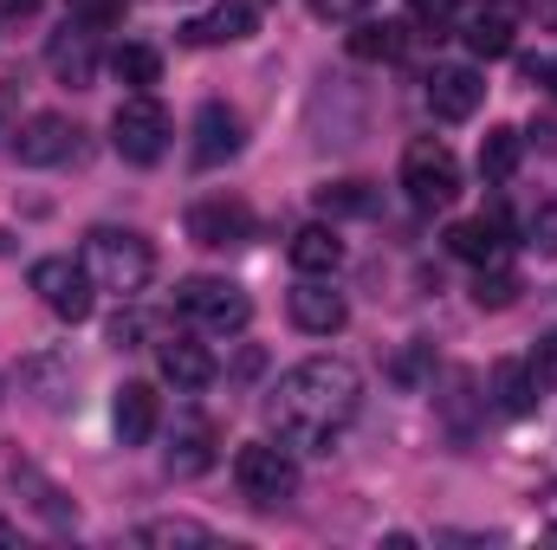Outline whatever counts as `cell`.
I'll return each mask as SVG.
<instances>
[{
  "instance_id": "cell-4",
  "label": "cell",
  "mask_w": 557,
  "mask_h": 550,
  "mask_svg": "<svg viewBox=\"0 0 557 550\" xmlns=\"http://www.w3.org/2000/svg\"><path fill=\"white\" fill-rule=\"evenodd\" d=\"M403 188H409V201H416L421 214H441V208H454L460 201V162H454V149L434 137H421L403 149Z\"/></svg>"
},
{
  "instance_id": "cell-17",
  "label": "cell",
  "mask_w": 557,
  "mask_h": 550,
  "mask_svg": "<svg viewBox=\"0 0 557 550\" xmlns=\"http://www.w3.org/2000/svg\"><path fill=\"white\" fill-rule=\"evenodd\" d=\"M7 479H13V492H20V499H26V505H33V512L46 518V525H59V532H72V525H78V505H72V499H65V492H59V486H52V479L39 473V466H26L20 453H13Z\"/></svg>"
},
{
  "instance_id": "cell-6",
  "label": "cell",
  "mask_w": 557,
  "mask_h": 550,
  "mask_svg": "<svg viewBox=\"0 0 557 550\" xmlns=\"http://www.w3.org/2000/svg\"><path fill=\"white\" fill-rule=\"evenodd\" d=\"M26 285H33V291H39V304H46L52 317H65V324H85V317H91V304H98V285H91V273H85V260H65V253L33 260Z\"/></svg>"
},
{
  "instance_id": "cell-20",
  "label": "cell",
  "mask_w": 557,
  "mask_h": 550,
  "mask_svg": "<svg viewBox=\"0 0 557 550\" xmlns=\"http://www.w3.org/2000/svg\"><path fill=\"white\" fill-rule=\"evenodd\" d=\"M285 253H292V266H298L305 278H331L337 266H344V240H337V227H324V221L298 227Z\"/></svg>"
},
{
  "instance_id": "cell-34",
  "label": "cell",
  "mask_w": 557,
  "mask_h": 550,
  "mask_svg": "<svg viewBox=\"0 0 557 550\" xmlns=\"http://www.w3.org/2000/svg\"><path fill=\"white\" fill-rule=\"evenodd\" d=\"M143 330H149V324H143V311H117V317H111V330H104V337H111V343H117V350H137V343H143Z\"/></svg>"
},
{
  "instance_id": "cell-28",
  "label": "cell",
  "mask_w": 557,
  "mask_h": 550,
  "mask_svg": "<svg viewBox=\"0 0 557 550\" xmlns=\"http://www.w3.org/2000/svg\"><path fill=\"white\" fill-rule=\"evenodd\" d=\"M318 208H324V214H376L383 195H376L370 182H331V188H318Z\"/></svg>"
},
{
  "instance_id": "cell-22",
  "label": "cell",
  "mask_w": 557,
  "mask_h": 550,
  "mask_svg": "<svg viewBox=\"0 0 557 550\" xmlns=\"http://www.w3.org/2000/svg\"><path fill=\"white\" fill-rule=\"evenodd\" d=\"M111 421H117V440H124V447H143V440L156 434V421H162L156 389H149V383H124L117 402H111Z\"/></svg>"
},
{
  "instance_id": "cell-15",
  "label": "cell",
  "mask_w": 557,
  "mask_h": 550,
  "mask_svg": "<svg viewBox=\"0 0 557 550\" xmlns=\"http://www.w3.org/2000/svg\"><path fill=\"white\" fill-rule=\"evenodd\" d=\"M240 149H247L240 111H227V104H201V111H195V162H201V168H221V162H234Z\"/></svg>"
},
{
  "instance_id": "cell-5",
  "label": "cell",
  "mask_w": 557,
  "mask_h": 550,
  "mask_svg": "<svg viewBox=\"0 0 557 550\" xmlns=\"http://www.w3.org/2000/svg\"><path fill=\"white\" fill-rule=\"evenodd\" d=\"M234 486H240V499H253V505H285L292 492H298V460H292V447L285 440H247L240 453H234Z\"/></svg>"
},
{
  "instance_id": "cell-7",
  "label": "cell",
  "mask_w": 557,
  "mask_h": 550,
  "mask_svg": "<svg viewBox=\"0 0 557 550\" xmlns=\"http://www.w3.org/2000/svg\"><path fill=\"white\" fill-rule=\"evenodd\" d=\"M111 142H117V155L137 162V168L162 162V149H169V111H162L149 91H131V98L111 111Z\"/></svg>"
},
{
  "instance_id": "cell-30",
  "label": "cell",
  "mask_w": 557,
  "mask_h": 550,
  "mask_svg": "<svg viewBox=\"0 0 557 550\" xmlns=\"http://www.w3.org/2000/svg\"><path fill=\"white\" fill-rule=\"evenodd\" d=\"M65 7H72V20H78V26L111 33V26H124V7H131V0H65Z\"/></svg>"
},
{
  "instance_id": "cell-32",
  "label": "cell",
  "mask_w": 557,
  "mask_h": 550,
  "mask_svg": "<svg viewBox=\"0 0 557 550\" xmlns=\"http://www.w3.org/2000/svg\"><path fill=\"white\" fill-rule=\"evenodd\" d=\"M370 7H376V0H311V13H318V20H331V26H357Z\"/></svg>"
},
{
  "instance_id": "cell-39",
  "label": "cell",
  "mask_w": 557,
  "mask_h": 550,
  "mask_svg": "<svg viewBox=\"0 0 557 550\" xmlns=\"http://www.w3.org/2000/svg\"><path fill=\"white\" fill-rule=\"evenodd\" d=\"M421 376V350H409V357H396V383H416Z\"/></svg>"
},
{
  "instance_id": "cell-2",
  "label": "cell",
  "mask_w": 557,
  "mask_h": 550,
  "mask_svg": "<svg viewBox=\"0 0 557 550\" xmlns=\"http://www.w3.org/2000/svg\"><path fill=\"white\" fill-rule=\"evenodd\" d=\"M78 260H85V273H91L98 291H117L124 304L137 298L149 278H156V247L143 240L137 227H91Z\"/></svg>"
},
{
  "instance_id": "cell-27",
  "label": "cell",
  "mask_w": 557,
  "mask_h": 550,
  "mask_svg": "<svg viewBox=\"0 0 557 550\" xmlns=\"http://www.w3.org/2000/svg\"><path fill=\"white\" fill-rule=\"evenodd\" d=\"M111 72H117V85L149 91V85H162V52H156V46H143V39H131V46H117V52H111Z\"/></svg>"
},
{
  "instance_id": "cell-19",
  "label": "cell",
  "mask_w": 557,
  "mask_h": 550,
  "mask_svg": "<svg viewBox=\"0 0 557 550\" xmlns=\"http://www.w3.org/2000/svg\"><path fill=\"white\" fill-rule=\"evenodd\" d=\"M156 363H162V376H169L182 396L214 383V357H208V343H195V337H162V343H156Z\"/></svg>"
},
{
  "instance_id": "cell-33",
  "label": "cell",
  "mask_w": 557,
  "mask_h": 550,
  "mask_svg": "<svg viewBox=\"0 0 557 550\" xmlns=\"http://www.w3.org/2000/svg\"><path fill=\"white\" fill-rule=\"evenodd\" d=\"M525 363H532V376H539V389H557V330H552V337H539V350H532Z\"/></svg>"
},
{
  "instance_id": "cell-21",
  "label": "cell",
  "mask_w": 557,
  "mask_h": 550,
  "mask_svg": "<svg viewBox=\"0 0 557 550\" xmlns=\"http://www.w3.org/2000/svg\"><path fill=\"white\" fill-rule=\"evenodd\" d=\"M493 409L506 414V421H519V414L539 409V376H532L525 357H499V363H493Z\"/></svg>"
},
{
  "instance_id": "cell-13",
  "label": "cell",
  "mask_w": 557,
  "mask_h": 550,
  "mask_svg": "<svg viewBox=\"0 0 557 550\" xmlns=\"http://www.w3.org/2000/svg\"><path fill=\"white\" fill-rule=\"evenodd\" d=\"M460 39H467L473 59H506V52L519 46V7H512V0H486V7H473V13L460 20Z\"/></svg>"
},
{
  "instance_id": "cell-41",
  "label": "cell",
  "mask_w": 557,
  "mask_h": 550,
  "mask_svg": "<svg viewBox=\"0 0 557 550\" xmlns=\"http://www.w3.org/2000/svg\"><path fill=\"white\" fill-rule=\"evenodd\" d=\"M253 7H267V0H253Z\"/></svg>"
},
{
  "instance_id": "cell-26",
  "label": "cell",
  "mask_w": 557,
  "mask_h": 550,
  "mask_svg": "<svg viewBox=\"0 0 557 550\" xmlns=\"http://www.w3.org/2000/svg\"><path fill=\"white\" fill-rule=\"evenodd\" d=\"M519 155H525V137L499 124V130L480 137V175H486V182H512V175H519Z\"/></svg>"
},
{
  "instance_id": "cell-11",
  "label": "cell",
  "mask_w": 557,
  "mask_h": 550,
  "mask_svg": "<svg viewBox=\"0 0 557 550\" xmlns=\"http://www.w3.org/2000/svg\"><path fill=\"white\" fill-rule=\"evenodd\" d=\"M480 104H486V78L473 65H434L428 72V111L441 124H467Z\"/></svg>"
},
{
  "instance_id": "cell-9",
  "label": "cell",
  "mask_w": 557,
  "mask_h": 550,
  "mask_svg": "<svg viewBox=\"0 0 557 550\" xmlns=\"http://www.w3.org/2000/svg\"><path fill=\"white\" fill-rule=\"evenodd\" d=\"M188 240H195V247H214V253L247 247V240H253V208H247L240 195L195 201V208H188Z\"/></svg>"
},
{
  "instance_id": "cell-14",
  "label": "cell",
  "mask_w": 557,
  "mask_h": 550,
  "mask_svg": "<svg viewBox=\"0 0 557 550\" xmlns=\"http://www.w3.org/2000/svg\"><path fill=\"white\" fill-rule=\"evenodd\" d=\"M253 26H260L253 0H221L182 26V46H240V39H253Z\"/></svg>"
},
{
  "instance_id": "cell-37",
  "label": "cell",
  "mask_w": 557,
  "mask_h": 550,
  "mask_svg": "<svg viewBox=\"0 0 557 550\" xmlns=\"http://www.w3.org/2000/svg\"><path fill=\"white\" fill-rule=\"evenodd\" d=\"M532 142H539V149H557V111L532 117Z\"/></svg>"
},
{
  "instance_id": "cell-8",
  "label": "cell",
  "mask_w": 557,
  "mask_h": 550,
  "mask_svg": "<svg viewBox=\"0 0 557 550\" xmlns=\"http://www.w3.org/2000/svg\"><path fill=\"white\" fill-rule=\"evenodd\" d=\"M78 124L72 117H59V111H33L20 130H13V155L26 162V168H59V162H72L78 155Z\"/></svg>"
},
{
  "instance_id": "cell-23",
  "label": "cell",
  "mask_w": 557,
  "mask_h": 550,
  "mask_svg": "<svg viewBox=\"0 0 557 550\" xmlns=\"http://www.w3.org/2000/svg\"><path fill=\"white\" fill-rule=\"evenodd\" d=\"M344 46H350V59H370V65L383 59V65H389V59L409 52V26H403V20H370V13H363V20L350 26Z\"/></svg>"
},
{
  "instance_id": "cell-10",
  "label": "cell",
  "mask_w": 557,
  "mask_h": 550,
  "mask_svg": "<svg viewBox=\"0 0 557 550\" xmlns=\"http://www.w3.org/2000/svg\"><path fill=\"white\" fill-rule=\"evenodd\" d=\"M46 65H52V78H59V85L91 91V78H98V33H91V26H78V20H65V26L46 39Z\"/></svg>"
},
{
  "instance_id": "cell-31",
  "label": "cell",
  "mask_w": 557,
  "mask_h": 550,
  "mask_svg": "<svg viewBox=\"0 0 557 550\" xmlns=\"http://www.w3.org/2000/svg\"><path fill=\"white\" fill-rule=\"evenodd\" d=\"M525 247H532L539 260H557V208H539V214L525 221Z\"/></svg>"
},
{
  "instance_id": "cell-18",
  "label": "cell",
  "mask_w": 557,
  "mask_h": 550,
  "mask_svg": "<svg viewBox=\"0 0 557 550\" xmlns=\"http://www.w3.org/2000/svg\"><path fill=\"white\" fill-rule=\"evenodd\" d=\"M447 253L467 260V266H499V260H506V221H499V214L454 221V227H447Z\"/></svg>"
},
{
  "instance_id": "cell-40",
  "label": "cell",
  "mask_w": 557,
  "mask_h": 550,
  "mask_svg": "<svg viewBox=\"0 0 557 550\" xmlns=\"http://www.w3.org/2000/svg\"><path fill=\"white\" fill-rule=\"evenodd\" d=\"M0 545H20V532H13V525H7V518H0Z\"/></svg>"
},
{
  "instance_id": "cell-25",
  "label": "cell",
  "mask_w": 557,
  "mask_h": 550,
  "mask_svg": "<svg viewBox=\"0 0 557 550\" xmlns=\"http://www.w3.org/2000/svg\"><path fill=\"white\" fill-rule=\"evenodd\" d=\"M137 545H156V550H175V545H221V532L214 525H201V518H149L131 532Z\"/></svg>"
},
{
  "instance_id": "cell-1",
  "label": "cell",
  "mask_w": 557,
  "mask_h": 550,
  "mask_svg": "<svg viewBox=\"0 0 557 550\" xmlns=\"http://www.w3.org/2000/svg\"><path fill=\"white\" fill-rule=\"evenodd\" d=\"M357 409H363V376L344 357L292 363L273 383V396H267V421L278 427V440L298 447V453H331V440L357 421Z\"/></svg>"
},
{
  "instance_id": "cell-24",
  "label": "cell",
  "mask_w": 557,
  "mask_h": 550,
  "mask_svg": "<svg viewBox=\"0 0 557 550\" xmlns=\"http://www.w3.org/2000/svg\"><path fill=\"white\" fill-rule=\"evenodd\" d=\"M208 466H214V427H208L201 414H188L182 434H175V447H169V473H175V479H195V473H208Z\"/></svg>"
},
{
  "instance_id": "cell-38",
  "label": "cell",
  "mask_w": 557,
  "mask_h": 550,
  "mask_svg": "<svg viewBox=\"0 0 557 550\" xmlns=\"http://www.w3.org/2000/svg\"><path fill=\"white\" fill-rule=\"evenodd\" d=\"M39 13V0H0V20H33Z\"/></svg>"
},
{
  "instance_id": "cell-12",
  "label": "cell",
  "mask_w": 557,
  "mask_h": 550,
  "mask_svg": "<svg viewBox=\"0 0 557 550\" xmlns=\"http://www.w3.org/2000/svg\"><path fill=\"white\" fill-rule=\"evenodd\" d=\"M285 311H292V324H298L305 337H337V330L350 324V304H344V291H331L324 278H305V273H298V285H292Z\"/></svg>"
},
{
  "instance_id": "cell-29",
  "label": "cell",
  "mask_w": 557,
  "mask_h": 550,
  "mask_svg": "<svg viewBox=\"0 0 557 550\" xmlns=\"http://www.w3.org/2000/svg\"><path fill=\"white\" fill-rule=\"evenodd\" d=\"M519 278L512 273H499V266H480V278H473V304L480 311H506V304H519Z\"/></svg>"
},
{
  "instance_id": "cell-35",
  "label": "cell",
  "mask_w": 557,
  "mask_h": 550,
  "mask_svg": "<svg viewBox=\"0 0 557 550\" xmlns=\"http://www.w3.org/2000/svg\"><path fill=\"white\" fill-rule=\"evenodd\" d=\"M409 13H416L421 26H434V33H441V26L460 13V0H409Z\"/></svg>"
},
{
  "instance_id": "cell-36",
  "label": "cell",
  "mask_w": 557,
  "mask_h": 550,
  "mask_svg": "<svg viewBox=\"0 0 557 550\" xmlns=\"http://www.w3.org/2000/svg\"><path fill=\"white\" fill-rule=\"evenodd\" d=\"M525 78H532V85H545V91L557 98V59H525Z\"/></svg>"
},
{
  "instance_id": "cell-3",
  "label": "cell",
  "mask_w": 557,
  "mask_h": 550,
  "mask_svg": "<svg viewBox=\"0 0 557 550\" xmlns=\"http://www.w3.org/2000/svg\"><path fill=\"white\" fill-rule=\"evenodd\" d=\"M175 311H182L188 324L214 330V337H234V330H247V324H253V298H247V285L214 278V273L182 278V285H175Z\"/></svg>"
},
{
  "instance_id": "cell-16",
  "label": "cell",
  "mask_w": 557,
  "mask_h": 550,
  "mask_svg": "<svg viewBox=\"0 0 557 550\" xmlns=\"http://www.w3.org/2000/svg\"><path fill=\"white\" fill-rule=\"evenodd\" d=\"M20 389H26L39 409H65L72 389H78V370H72L65 350H33V357L20 363Z\"/></svg>"
}]
</instances>
